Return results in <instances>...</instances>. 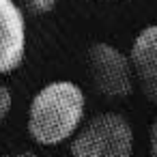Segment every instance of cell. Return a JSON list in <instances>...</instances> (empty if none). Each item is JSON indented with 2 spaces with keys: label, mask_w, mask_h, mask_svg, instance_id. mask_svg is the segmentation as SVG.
Listing matches in <instances>:
<instances>
[{
  "label": "cell",
  "mask_w": 157,
  "mask_h": 157,
  "mask_svg": "<svg viewBox=\"0 0 157 157\" xmlns=\"http://www.w3.org/2000/svg\"><path fill=\"white\" fill-rule=\"evenodd\" d=\"M84 93L73 82H50L30 101L28 133L37 144L56 146L71 140L84 118Z\"/></svg>",
  "instance_id": "obj_1"
},
{
  "label": "cell",
  "mask_w": 157,
  "mask_h": 157,
  "mask_svg": "<svg viewBox=\"0 0 157 157\" xmlns=\"http://www.w3.org/2000/svg\"><path fill=\"white\" fill-rule=\"evenodd\" d=\"M133 151V133L125 116L105 112L75 131L71 153L78 157H127Z\"/></svg>",
  "instance_id": "obj_2"
},
{
  "label": "cell",
  "mask_w": 157,
  "mask_h": 157,
  "mask_svg": "<svg viewBox=\"0 0 157 157\" xmlns=\"http://www.w3.org/2000/svg\"><path fill=\"white\" fill-rule=\"evenodd\" d=\"M88 69L95 88L112 99L127 97L133 90V67L129 56L110 43H95L88 50Z\"/></svg>",
  "instance_id": "obj_3"
},
{
  "label": "cell",
  "mask_w": 157,
  "mask_h": 157,
  "mask_svg": "<svg viewBox=\"0 0 157 157\" xmlns=\"http://www.w3.org/2000/svg\"><path fill=\"white\" fill-rule=\"evenodd\" d=\"M26 54V22L17 0H0V75L15 71Z\"/></svg>",
  "instance_id": "obj_4"
},
{
  "label": "cell",
  "mask_w": 157,
  "mask_h": 157,
  "mask_svg": "<svg viewBox=\"0 0 157 157\" xmlns=\"http://www.w3.org/2000/svg\"><path fill=\"white\" fill-rule=\"evenodd\" d=\"M129 60L142 93L146 95V99L157 103V24L146 26L136 37Z\"/></svg>",
  "instance_id": "obj_5"
},
{
  "label": "cell",
  "mask_w": 157,
  "mask_h": 157,
  "mask_svg": "<svg viewBox=\"0 0 157 157\" xmlns=\"http://www.w3.org/2000/svg\"><path fill=\"white\" fill-rule=\"evenodd\" d=\"M56 5V0H20V7L26 9L28 13L33 15H41V13H48L52 11Z\"/></svg>",
  "instance_id": "obj_6"
},
{
  "label": "cell",
  "mask_w": 157,
  "mask_h": 157,
  "mask_svg": "<svg viewBox=\"0 0 157 157\" xmlns=\"http://www.w3.org/2000/svg\"><path fill=\"white\" fill-rule=\"evenodd\" d=\"M9 112H11V93L7 86L0 84V123L7 118Z\"/></svg>",
  "instance_id": "obj_7"
},
{
  "label": "cell",
  "mask_w": 157,
  "mask_h": 157,
  "mask_svg": "<svg viewBox=\"0 0 157 157\" xmlns=\"http://www.w3.org/2000/svg\"><path fill=\"white\" fill-rule=\"evenodd\" d=\"M148 144H151V153L157 155V118L151 125V133H148Z\"/></svg>",
  "instance_id": "obj_8"
}]
</instances>
